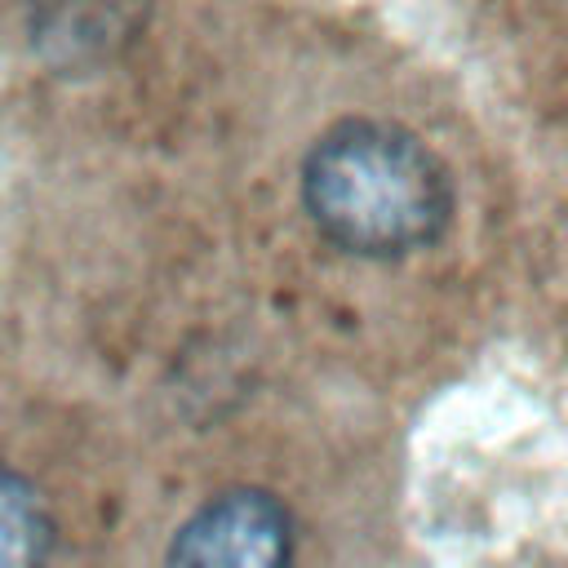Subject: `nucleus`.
Segmentation results:
<instances>
[{
    "label": "nucleus",
    "mask_w": 568,
    "mask_h": 568,
    "mask_svg": "<svg viewBox=\"0 0 568 568\" xmlns=\"http://www.w3.org/2000/svg\"><path fill=\"white\" fill-rule=\"evenodd\" d=\"M53 550V515L40 488L0 466V568H44Z\"/></svg>",
    "instance_id": "4"
},
{
    "label": "nucleus",
    "mask_w": 568,
    "mask_h": 568,
    "mask_svg": "<svg viewBox=\"0 0 568 568\" xmlns=\"http://www.w3.org/2000/svg\"><path fill=\"white\" fill-rule=\"evenodd\" d=\"M302 204L337 248L355 257H404L448 231L453 182L439 155L408 129L346 120L306 151Z\"/></svg>",
    "instance_id": "1"
},
{
    "label": "nucleus",
    "mask_w": 568,
    "mask_h": 568,
    "mask_svg": "<svg viewBox=\"0 0 568 568\" xmlns=\"http://www.w3.org/2000/svg\"><path fill=\"white\" fill-rule=\"evenodd\" d=\"M288 510L262 488H231L209 497L169 541L164 568H288Z\"/></svg>",
    "instance_id": "2"
},
{
    "label": "nucleus",
    "mask_w": 568,
    "mask_h": 568,
    "mask_svg": "<svg viewBox=\"0 0 568 568\" xmlns=\"http://www.w3.org/2000/svg\"><path fill=\"white\" fill-rule=\"evenodd\" d=\"M146 22V0H27V40L58 75L115 62Z\"/></svg>",
    "instance_id": "3"
}]
</instances>
